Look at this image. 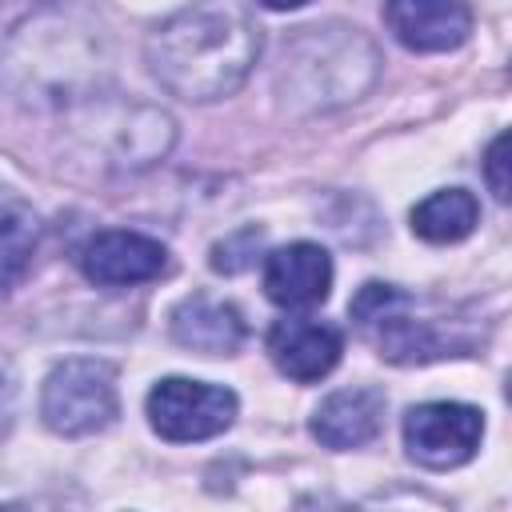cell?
<instances>
[{
  "label": "cell",
  "instance_id": "cell-1",
  "mask_svg": "<svg viewBox=\"0 0 512 512\" xmlns=\"http://www.w3.org/2000/svg\"><path fill=\"white\" fill-rule=\"evenodd\" d=\"M144 52L172 96L204 104L232 96L248 80L260 56V24L240 0H192L156 24Z\"/></svg>",
  "mask_w": 512,
  "mask_h": 512
},
{
  "label": "cell",
  "instance_id": "cell-2",
  "mask_svg": "<svg viewBox=\"0 0 512 512\" xmlns=\"http://www.w3.org/2000/svg\"><path fill=\"white\" fill-rule=\"evenodd\" d=\"M0 76L28 104H84L104 80V36L76 8H40L8 36Z\"/></svg>",
  "mask_w": 512,
  "mask_h": 512
},
{
  "label": "cell",
  "instance_id": "cell-3",
  "mask_svg": "<svg viewBox=\"0 0 512 512\" xmlns=\"http://www.w3.org/2000/svg\"><path fill=\"white\" fill-rule=\"evenodd\" d=\"M380 72L376 44L348 24L300 28L280 56L276 92L292 112H328L368 92Z\"/></svg>",
  "mask_w": 512,
  "mask_h": 512
},
{
  "label": "cell",
  "instance_id": "cell-4",
  "mask_svg": "<svg viewBox=\"0 0 512 512\" xmlns=\"http://www.w3.org/2000/svg\"><path fill=\"white\" fill-rule=\"evenodd\" d=\"M92 152H100L104 168L136 172L156 164L172 148V116L152 104H80V120L72 124Z\"/></svg>",
  "mask_w": 512,
  "mask_h": 512
},
{
  "label": "cell",
  "instance_id": "cell-5",
  "mask_svg": "<svg viewBox=\"0 0 512 512\" xmlns=\"http://www.w3.org/2000/svg\"><path fill=\"white\" fill-rule=\"evenodd\" d=\"M120 412L116 400V368L108 360H64L48 372L40 416L60 436H92L104 432Z\"/></svg>",
  "mask_w": 512,
  "mask_h": 512
},
{
  "label": "cell",
  "instance_id": "cell-6",
  "mask_svg": "<svg viewBox=\"0 0 512 512\" xmlns=\"http://www.w3.org/2000/svg\"><path fill=\"white\" fill-rule=\"evenodd\" d=\"M232 420H236V392H228L224 384L168 376L148 392V424L172 444L212 440Z\"/></svg>",
  "mask_w": 512,
  "mask_h": 512
},
{
  "label": "cell",
  "instance_id": "cell-7",
  "mask_svg": "<svg viewBox=\"0 0 512 512\" xmlns=\"http://www.w3.org/2000/svg\"><path fill=\"white\" fill-rule=\"evenodd\" d=\"M484 436V416L472 404H456V400H432V404H416L404 416V448L416 464L448 472L460 468L476 456Z\"/></svg>",
  "mask_w": 512,
  "mask_h": 512
},
{
  "label": "cell",
  "instance_id": "cell-8",
  "mask_svg": "<svg viewBox=\"0 0 512 512\" xmlns=\"http://www.w3.org/2000/svg\"><path fill=\"white\" fill-rule=\"evenodd\" d=\"M80 272L100 284V288H128V284H144L156 280L168 268V248L144 232H96L92 240H84L80 248Z\"/></svg>",
  "mask_w": 512,
  "mask_h": 512
},
{
  "label": "cell",
  "instance_id": "cell-9",
  "mask_svg": "<svg viewBox=\"0 0 512 512\" xmlns=\"http://www.w3.org/2000/svg\"><path fill=\"white\" fill-rule=\"evenodd\" d=\"M384 20L412 52H448L472 32V8L464 0H384Z\"/></svg>",
  "mask_w": 512,
  "mask_h": 512
},
{
  "label": "cell",
  "instance_id": "cell-10",
  "mask_svg": "<svg viewBox=\"0 0 512 512\" xmlns=\"http://www.w3.org/2000/svg\"><path fill=\"white\" fill-rule=\"evenodd\" d=\"M340 352H344V336H340V328H332L324 320L288 316L268 328V356L288 380L312 384V380L328 376L336 368Z\"/></svg>",
  "mask_w": 512,
  "mask_h": 512
},
{
  "label": "cell",
  "instance_id": "cell-11",
  "mask_svg": "<svg viewBox=\"0 0 512 512\" xmlns=\"http://www.w3.org/2000/svg\"><path fill=\"white\" fill-rule=\"evenodd\" d=\"M332 288V256L320 244H284L264 260V292L280 308H316Z\"/></svg>",
  "mask_w": 512,
  "mask_h": 512
},
{
  "label": "cell",
  "instance_id": "cell-12",
  "mask_svg": "<svg viewBox=\"0 0 512 512\" xmlns=\"http://www.w3.org/2000/svg\"><path fill=\"white\" fill-rule=\"evenodd\" d=\"M380 424H384V392L376 388H340L312 412V436L336 452L376 440Z\"/></svg>",
  "mask_w": 512,
  "mask_h": 512
},
{
  "label": "cell",
  "instance_id": "cell-13",
  "mask_svg": "<svg viewBox=\"0 0 512 512\" xmlns=\"http://www.w3.org/2000/svg\"><path fill=\"white\" fill-rule=\"evenodd\" d=\"M244 316L212 296H188L172 308V340L200 356H232L244 344Z\"/></svg>",
  "mask_w": 512,
  "mask_h": 512
},
{
  "label": "cell",
  "instance_id": "cell-14",
  "mask_svg": "<svg viewBox=\"0 0 512 512\" xmlns=\"http://www.w3.org/2000/svg\"><path fill=\"white\" fill-rule=\"evenodd\" d=\"M480 220V204L464 188H440L412 208V232L428 244H456Z\"/></svg>",
  "mask_w": 512,
  "mask_h": 512
},
{
  "label": "cell",
  "instance_id": "cell-15",
  "mask_svg": "<svg viewBox=\"0 0 512 512\" xmlns=\"http://www.w3.org/2000/svg\"><path fill=\"white\" fill-rule=\"evenodd\" d=\"M40 244V220L28 204L0 196V300L24 280Z\"/></svg>",
  "mask_w": 512,
  "mask_h": 512
},
{
  "label": "cell",
  "instance_id": "cell-16",
  "mask_svg": "<svg viewBox=\"0 0 512 512\" xmlns=\"http://www.w3.org/2000/svg\"><path fill=\"white\" fill-rule=\"evenodd\" d=\"M260 244H264V232H260V228H240V232L224 236V240L212 248V268L224 272V276H236V272H244V268L256 264Z\"/></svg>",
  "mask_w": 512,
  "mask_h": 512
},
{
  "label": "cell",
  "instance_id": "cell-17",
  "mask_svg": "<svg viewBox=\"0 0 512 512\" xmlns=\"http://www.w3.org/2000/svg\"><path fill=\"white\" fill-rule=\"evenodd\" d=\"M484 176H488V188L496 192V200H508V136L500 132L484 156Z\"/></svg>",
  "mask_w": 512,
  "mask_h": 512
},
{
  "label": "cell",
  "instance_id": "cell-18",
  "mask_svg": "<svg viewBox=\"0 0 512 512\" xmlns=\"http://www.w3.org/2000/svg\"><path fill=\"white\" fill-rule=\"evenodd\" d=\"M264 8H272V12H288V8H304L308 0H260Z\"/></svg>",
  "mask_w": 512,
  "mask_h": 512
},
{
  "label": "cell",
  "instance_id": "cell-19",
  "mask_svg": "<svg viewBox=\"0 0 512 512\" xmlns=\"http://www.w3.org/2000/svg\"><path fill=\"white\" fill-rule=\"evenodd\" d=\"M4 416H8V384L0 380V420H4Z\"/></svg>",
  "mask_w": 512,
  "mask_h": 512
}]
</instances>
